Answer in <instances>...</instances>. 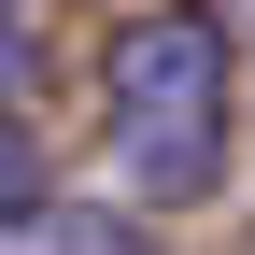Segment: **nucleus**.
Masks as SVG:
<instances>
[{
    "label": "nucleus",
    "instance_id": "nucleus-2",
    "mask_svg": "<svg viewBox=\"0 0 255 255\" xmlns=\"http://www.w3.org/2000/svg\"><path fill=\"white\" fill-rule=\"evenodd\" d=\"M0 255H156L114 199H14L0 213Z\"/></svg>",
    "mask_w": 255,
    "mask_h": 255
},
{
    "label": "nucleus",
    "instance_id": "nucleus-5",
    "mask_svg": "<svg viewBox=\"0 0 255 255\" xmlns=\"http://www.w3.org/2000/svg\"><path fill=\"white\" fill-rule=\"evenodd\" d=\"M0 14H28V0H0Z\"/></svg>",
    "mask_w": 255,
    "mask_h": 255
},
{
    "label": "nucleus",
    "instance_id": "nucleus-3",
    "mask_svg": "<svg viewBox=\"0 0 255 255\" xmlns=\"http://www.w3.org/2000/svg\"><path fill=\"white\" fill-rule=\"evenodd\" d=\"M28 100V14H0V114Z\"/></svg>",
    "mask_w": 255,
    "mask_h": 255
},
{
    "label": "nucleus",
    "instance_id": "nucleus-1",
    "mask_svg": "<svg viewBox=\"0 0 255 255\" xmlns=\"http://www.w3.org/2000/svg\"><path fill=\"white\" fill-rule=\"evenodd\" d=\"M227 128H241V71H227V28H213L199 0L114 28V57H100L114 184H142V199H213V184H227Z\"/></svg>",
    "mask_w": 255,
    "mask_h": 255
},
{
    "label": "nucleus",
    "instance_id": "nucleus-4",
    "mask_svg": "<svg viewBox=\"0 0 255 255\" xmlns=\"http://www.w3.org/2000/svg\"><path fill=\"white\" fill-rule=\"evenodd\" d=\"M14 199H43V170H28V142L0 128V213H14Z\"/></svg>",
    "mask_w": 255,
    "mask_h": 255
}]
</instances>
